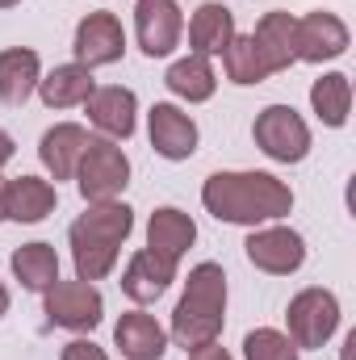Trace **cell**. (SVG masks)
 Masks as SVG:
<instances>
[{"label":"cell","instance_id":"6da1fadb","mask_svg":"<svg viewBox=\"0 0 356 360\" xmlns=\"http://www.w3.org/2000/svg\"><path fill=\"white\" fill-rule=\"evenodd\" d=\"M201 205L210 218L227 226H268L285 222L293 214V188L272 172L256 168H231V172H210L201 184Z\"/></svg>","mask_w":356,"mask_h":360},{"label":"cell","instance_id":"7a4b0ae2","mask_svg":"<svg viewBox=\"0 0 356 360\" xmlns=\"http://www.w3.org/2000/svg\"><path fill=\"white\" fill-rule=\"evenodd\" d=\"M134 235V210L117 197V201H89L84 214L68 226V248H72V264L80 281H105L117 269L126 239Z\"/></svg>","mask_w":356,"mask_h":360},{"label":"cell","instance_id":"3957f363","mask_svg":"<svg viewBox=\"0 0 356 360\" xmlns=\"http://www.w3.org/2000/svg\"><path fill=\"white\" fill-rule=\"evenodd\" d=\"M227 272L214 260H201L189 269L184 281V293H180L177 310H172V323H168V344H177L184 352L193 348H205L214 340H222V327H227Z\"/></svg>","mask_w":356,"mask_h":360},{"label":"cell","instance_id":"277c9868","mask_svg":"<svg viewBox=\"0 0 356 360\" xmlns=\"http://www.w3.org/2000/svg\"><path fill=\"white\" fill-rule=\"evenodd\" d=\"M340 297L323 285H306L289 297L285 306V335L298 344V352H314V348H327L340 331Z\"/></svg>","mask_w":356,"mask_h":360},{"label":"cell","instance_id":"5b68a950","mask_svg":"<svg viewBox=\"0 0 356 360\" xmlns=\"http://www.w3.org/2000/svg\"><path fill=\"white\" fill-rule=\"evenodd\" d=\"M72 180H76L84 205L89 201H117L126 193V184H130V155L122 151V143L92 134V143L84 147Z\"/></svg>","mask_w":356,"mask_h":360},{"label":"cell","instance_id":"8992f818","mask_svg":"<svg viewBox=\"0 0 356 360\" xmlns=\"http://www.w3.org/2000/svg\"><path fill=\"white\" fill-rule=\"evenodd\" d=\"M252 143L272 164H302L314 147V134L293 105H265L252 122Z\"/></svg>","mask_w":356,"mask_h":360},{"label":"cell","instance_id":"52a82bcc","mask_svg":"<svg viewBox=\"0 0 356 360\" xmlns=\"http://www.w3.org/2000/svg\"><path fill=\"white\" fill-rule=\"evenodd\" d=\"M42 314L51 327H63V331H76V335H89L101 327L105 319V297L92 281H55L46 293H42Z\"/></svg>","mask_w":356,"mask_h":360},{"label":"cell","instance_id":"ba28073f","mask_svg":"<svg viewBox=\"0 0 356 360\" xmlns=\"http://www.w3.org/2000/svg\"><path fill=\"white\" fill-rule=\"evenodd\" d=\"M243 256L256 272L268 276H293V272L306 264V239L285 226V222H268V226H252L248 243H243Z\"/></svg>","mask_w":356,"mask_h":360},{"label":"cell","instance_id":"9c48e42d","mask_svg":"<svg viewBox=\"0 0 356 360\" xmlns=\"http://www.w3.org/2000/svg\"><path fill=\"white\" fill-rule=\"evenodd\" d=\"M72 55H76V63L89 68V72L122 63V59H126V30H122L117 13L96 8L89 17H80V25H76V34H72Z\"/></svg>","mask_w":356,"mask_h":360},{"label":"cell","instance_id":"30bf717a","mask_svg":"<svg viewBox=\"0 0 356 360\" xmlns=\"http://www.w3.org/2000/svg\"><path fill=\"white\" fill-rule=\"evenodd\" d=\"M352 46V30L340 13H327V8H314L306 17H298L293 25V55L298 63H331L340 55H348Z\"/></svg>","mask_w":356,"mask_h":360},{"label":"cell","instance_id":"8fae6325","mask_svg":"<svg viewBox=\"0 0 356 360\" xmlns=\"http://www.w3.org/2000/svg\"><path fill=\"white\" fill-rule=\"evenodd\" d=\"M147 139H151L155 155L168 160V164L193 160L197 147H201V130H197L193 113H184L172 101H155V105L147 109Z\"/></svg>","mask_w":356,"mask_h":360},{"label":"cell","instance_id":"7c38bea8","mask_svg":"<svg viewBox=\"0 0 356 360\" xmlns=\"http://www.w3.org/2000/svg\"><path fill=\"white\" fill-rule=\"evenodd\" d=\"M184 38V13L177 0H134V42L147 59L177 55Z\"/></svg>","mask_w":356,"mask_h":360},{"label":"cell","instance_id":"4fadbf2b","mask_svg":"<svg viewBox=\"0 0 356 360\" xmlns=\"http://www.w3.org/2000/svg\"><path fill=\"white\" fill-rule=\"evenodd\" d=\"M84 113L92 130L113 143H126L139 130V96L134 89H122V84H96L84 101Z\"/></svg>","mask_w":356,"mask_h":360},{"label":"cell","instance_id":"5bb4252c","mask_svg":"<svg viewBox=\"0 0 356 360\" xmlns=\"http://www.w3.org/2000/svg\"><path fill=\"white\" fill-rule=\"evenodd\" d=\"M177 269L172 260H164V256H155L151 248H139L130 260H126V269H122V293L134 302V306H155L168 289H172V281H177Z\"/></svg>","mask_w":356,"mask_h":360},{"label":"cell","instance_id":"9a60e30c","mask_svg":"<svg viewBox=\"0 0 356 360\" xmlns=\"http://www.w3.org/2000/svg\"><path fill=\"white\" fill-rule=\"evenodd\" d=\"M89 143H92V134H89V126H80V122H55L51 130H42L38 160H42L51 184L76 176V164H80V155H84Z\"/></svg>","mask_w":356,"mask_h":360},{"label":"cell","instance_id":"2e32d148","mask_svg":"<svg viewBox=\"0 0 356 360\" xmlns=\"http://www.w3.org/2000/svg\"><path fill=\"white\" fill-rule=\"evenodd\" d=\"M113 348L126 360H164L168 352V327L147 314L143 306L126 310L117 323H113Z\"/></svg>","mask_w":356,"mask_h":360},{"label":"cell","instance_id":"e0dca14e","mask_svg":"<svg viewBox=\"0 0 356 360\" xmlns=\"http://www.w3.org/2000/svg\"><path fill=\"white\" fill-rule=\"evenodd\" d=\"M239 34L235 25V13L218 0H205L193 8L189 17V51L201 55V59H222V51L231 46V38Z\"/></svg>","mask_w":356,"mask_h":360},{"label":"cell","instance_id":"ac0fdd59","mask_svg":"<svg viewBox=\"0 0 356 360\" xmlns=\"http://www.w3.org/2000/svg\"><path fill=\"white\" fill-rule=\"evenodd\" d=\"M55 205H59V188L42 176H13L4 188V222L34 226V222H46Z\"/></svg>","mask_w":356,"mask_h":360},{"label":"cell","instance_id":"d6986e66","mask_svg":"<svg viewBox=\"0 0 356 360\" xmlns=\"http://www.w3.org/2000/svg\"><path fill=\"white\" fill-rule=\"evenodd\" d=\"M193 243H197V222H193V214H184L177 205H160V210L147 218V248H151L155 256L180 264Z\"/></svg>","mask_w":356,"mask_h":360},{"label":"cell","instance_id":"ffe728a7","mask_svg":"<svg viewBox=\"0 0 356 360\" xmlns=\"http://www.w3.org/2000/svg\"><path fill=\"white\" fill-rule=\"evenodd\" d=\"M293 25H298L293 13L272 8V13H265V17L256 21V30H252V42H256V51L265 55V63H268L272 76H281V72H289V68L298 63V55H293Z\"/></svg>","mask_w":356,"mask_h":360},{"label":"cell","instance_id":"44dd1931","mask_svg":"<svg viewBox=\"0 0 356 360\" xmlns=\"http://www.w3.org/2000/svg\"><path fill=\"white\" fill-rule=\"evenodd\" d=\"M92 89H96V76L89 68H80L76 59L42 72V80H38V96H42L46 109H84Z\"/></svg>","mask_w":356,"mask_h":360},{"label":"cell","instance_id":"7402d4cb","mask_svg":"<svg viewBox=\"0 0 356 360\" xmlns=\"http://www.w3.org/2000/svg\"><path fill=\"white\" fill-rule=\"evenodd\" d=\"M42 80V59L34 46H8L0 51V101L4 105H25Z\"/></svg>","mask_w":356,"mask_h":360},{"label":"cell","instance_id":"603a6c76","mask_svg":"<svg viewBox=\"0 0 356 360\" xmlns=\"http://www.w3.org/2000/svg\"><path fill=\"white\" fill-rule=\"evenodd\" d=\"M164 84L168 92L184 101V105H205L214 92H218V72H214V63L210 59H201V55H180L168 63V72H164Z\"/></svg>","mask_w":356,"mask_h":360},{"label":"cell","instance_id":"cb8c5ba5","mask_svg":"<svg viewBox=\"0 0 356 360\" xmlns=\"http://www.w3.org/2000/svg\"><path fill=\"white\" fill-rule=\"evenodd\" d=\"M8 269H13V276H17L21 289L46 293V289L59 281V252H55L51 243L34 239V243H21V248L8 256Z\"/></svg>","mask_w":356,"mask_h":360},{"label":"cell","instance_id":"d4e9b609","mask_svg":"<svg viewBox=\"0 0 356 360\" xmlns=\"http://www.w3.org/2000/svg\"><path fill=\"white\" fill-rule=\"evenodd\" d=\"M310 109L327 130H344L352 117V80L344 72H323L310 84Z\"/></svg>","mask_w":356,"mask_h":360},{"label":"cell","instance_id":"484cf974","mask_svg":"<svg viewBox=\"0 0 356 360\" xmlns=\"http://www.w3.org/2000/svg\"><path fill=\"white\" fill-rule=\"evenodd\" d=\"M222 72H227V80L235 89H256V84H265L268 76H272L265 55L252 42V34H235L231 38V46L222 51Z\"/></svg>","mask_w":356,"mask_h":360},{"label":"cell","instance_id":"4316f807","mask_svg":"<svg viewBox=\"0 0 356 360\" xmlns=\"http://www.w3.org/2000/svg\"><path fill=\"white\" fill-rule=\"evenodd\" d=\"M243 360H302V352L281 327H256L243 335Z\"/></svg>","mask_w":356,"mask_h":360},{"label":"cell","instance_id":"83f0119b","mask_svg":"<svg viewBox=\"0 0 356 360\" xmlns=\"http://www.w3.org/2000/svg\"><path fill=\"white\" fill-rule=\"evenodd\" d=\"M59 360H109V352H105L101 344L84 340V335H76V340H68V344H63Z\"/></svg>","mask_w":356,"mask_h":360},{"label":"cell","instance_id":"f1b7e54d","mask_svg":"<svg viewBox=\"0 0 356 360\" xmlns=\"http://www.w3.org/2000/svg\"><path fill=\"white\" fill-rule=\"evenodd\" d=\"M189 360H235V356H231V352L214 340V344H205V348H193V352H189Z\"/></svg>","mask_w":356,"mask_h":360},{"label":"cell","instance_id":"f546056e","mask_svg":"<svg viewBox=\"0 0 356 360\" xmlns=\"http://www.w3.org/2000/svg\"><path fill=\"white\" fill-rule=\"evenodd\" d=\"M13 155H17V143H13V134H8V130L0 126V172H4L8 164H13Z\"/></svg>","mask_w":356,"mask_h":360},{"label":"cell","instance_id":"4dcf8cb0","mask_svg":"<svg viewBox=\"0 0 356 360\" xmlns=\"http://www.w3.org/2000/svg\"><path fill=\"white\" fill-rule=\"evenodd\" d=\"M8 306H13V293H8V285H4V281H0V319H4V314H8Z\"/></svg>","mask_w":356,"mask_h":360},{"label":"cell","instance_id":"1f68e13d","mask_svg":"<svg viewBox=\"0 0 356 360\" xmlns=\"http://www.w3.org/2000/svg\"><path fill=\"white\" fill-rule=\"evenodd\" d=\"M4 188H8V176L0 172V222H4Z\"/></svg>","mask_w":356,"mask_h":360},{"label":"cell","instance_id":"d6a6232c","mask_svg":"<svg viewBox=\"0 0 356 360\" xmlns=\"http://www.w3.org/2000/svg\"><path fill=\"white\" fill-rule=\"evenodd\" d=\"M17 4H21V0H0V8H17Z\"/></svg>","mask_w":356,"mask_h":360}]
</instances>
